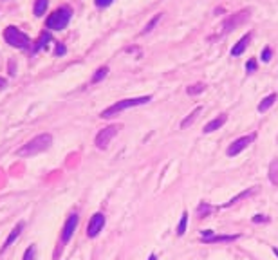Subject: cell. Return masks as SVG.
I'll return each mask as SVG.
<instances>
[{
	"instance_id": "15",
	"label": "cell",
	"mask_w": 278,
	"mask_h": 260,
	"mask_svg": "<svg viewBox=\"0 0 278 260\" xmlns=\"http://www.w3.org/2000/svg\"><path fill=\"white\" fill-rule=\"evenodd\" d=\"M277 102V94H269L265 96L264 100L260 102L259 105V112H265V110H269V107H273V103Z\"/></svg>"
},
{
	"instance_id": "16",
	"label": "cell",
	"mask_w": 278,
	"mask_h": 260,
	"mask_svg": "<svg viewBox=\"0 0 278 260\" xmlns=\"http://www.w3.org/2000/svg\"><path fill=\"white\" fill-rule=\"evenodd\" d=\"M201 110H202V107H197V108H193L191 112H190V116L186 118V120H183V123H181V127L183 128H188L191 123H193V120H195L197 116L201 114Z\"/></svg>"
},
{
	"instance_id": "21",
	"label": "cell",
	"mask_w": 278,
	"mask_h": 260,
	"mask_svg": "<svg viewBox=\"0 0 278 260\" xmlns=\"http://www.w3.org/2000/svg\"><path fill=\"white\" fill-rule=\"evenodd\" d=\"M22 260H35V246H29L27 249H25V253H24V259Z\"/></svg>"
},
{
	"instance_id": "13",
	"label": "cell",
	"mask_w": 278,
	"mask_h": 260,
	"mask_svg": "<svg viewBox=\"0 0 278 260\" xmlns=\"http://www.w3.org/2000/svg\"><path fill=\"white\" fill-rule=\"evenodd\" d=\"M226 120H227V116H226V114L217 116L215 120H211V121L208 123V125L204 127V130H202V132H204V134H209V132H215V130H219V128H221L222 125L226 123Z\"/></svg>"
},
{
	"instance_id": "24",
	"label": "cell",
	"mask_w": 278,
	"mask_h": 260,
	"mask_svg": "<svg viewBox=\"0 0 278 260\" xmlns=\"http://www.w3.org/2000/svg\"><path fill=\"white\" fill-rule=\"evenodd\" d=\"M246 70L247 72H255V70H257V62H255V60H249L246 64Z\"/></svg>"
},
{
	"instance_id": "22",
	"label": "cell",
	"mask_w": 278,
	"mask_h": 260,
	"mask_svg": "<svg viewBox=\"0 0 278 260\" xmlns=\"http://www.w3.org/2000/svg\"><path fill=\"white\" fill-rule=\"evenodd\" d=\"M159 18H161V15H157L156 18H152L150 22H148V26L145 27V31H143V33H150V31H152V27H154V26H156V24H157V20H159Z\"/></svg>"
},
{
	"instance_id": "18",
	"label": "cell",
	"mask_w": 278,
	"mask_h": 260,
	"mask_svg": "<svg viewBox=\"0 0 278 260\" xmlns=\"http://www.w3.org/2000/svg\"><path fill=\"white\" fill-rule=\"evenodd\" d=\"M186 226H188V213L184 211L183 217H181V221H179V226H177V235H184Z\"/></svg>"
},
{
	"instance_id": "8",
	"label": "cell",
	"mask_w": 278,
	"mask_h": 260,
	"mask_svg": "<svg viewBox=\"0 0 278 260\" xmlns=\"http://www.w3.org/2000/svg\"><path fill=\"white\" fill-rule=\"evenodd\" d=\"M103 226H105V215L103 213H94V215L90 217V221H88L87 235L92 239V237H96L103 229Z\"/></svg>"
},
{
	"instance_id": "6",
	"label": "cell",
	"mask_w": 278,
	"mask_h": 260,
	"mask_svg": "<svg viewBox=\"0 0 278 260\" xmlns=\"http://www.w3.org/2000/svg\"><path fill=\"white\" fill-rule=\"evenodd\" d=\"M4 38H6V42L9 45H13V47H18V49H22V47H27L29 45V38H27V35H24L22 31H18L17 27L9 26L6 29V33H4Z\"/></svg>"
},
{
	"instance_id": "7",
	"label": "cell",
	"mask_w": 278,
	"mask_h": 260,
	"mask_svg": "<svg viewBox=\"0 0 278 260\" xmlns=\"http://www.w3.org/2000/svg\"><path fill=\"white\" fill-rule=\"evenodd\" d=\"M255 134H249V136H244V138H239V139H235L231 145L227 146V156L229 157H233L237 154H240L244 148H247V145H251L253 141H255Z\"/></svg>"
},
{
	"instance_id": "17",
	"label": "cell",
	"mask_w": 278,
	"mask_h": 260,
	"mask_svg": "<svg viewBox=\"0 0 278 260\" xmlns=\"http://www.w3.org/2000/svg\"><path fill=\"white\" fill-rule=\"evenodd\" d=\"M45 11H47V0H36V2H35V15H36V17H42Z\"/></svg>"
},
{
	"instance_id": "27",
	"label": "cell",
	"mask_w": 278,
	"mask_h": 260,
	"mask_svg": "<svg viewBox=\"0 0 278 260\" xmlns=\"http://www.w3.org/2000/svg\"><path fill=\"white\" fill-rule=\"evenodd\" d=\"M269 219L267 217H264V215H255L253 217V222H267Z\"/></svg>"
},
{
	"instance_id": "28",
	"label": "cell",
	"mask_w": 278,
	"mask_h": 260,
	"mask_svg": "<svg viewBox=\"0 0 278 260\" xmlns=\"http://www.w3.org/2000/svg\"><path fill=\"white\" fill-rule=\"evenodd\" d=\"M63 51H65V49H63V45H58V54H63Z\"/></svg>"
},
{
	"instance_id": "30",
	"label": "cell",
	"mask_w": 278,
	"mask_h": 260,
	"mask_svg": "<svg viewBox=\"0 0 278 260\" xmlns=\"http://www.w3.org/2000/svg\"><path fill=\"white\" fill-rule=\"evenodd\" d=\"M148 260H157V257H156V255H150V259Z\"/></svg>"
},
{
	"instance_id": "25",
	"label": "cell",
	"mask_w": 278,
	"mask_h": 260,
	"mask_svg": "<svg viewBox=\"0 0 278 260\" xmlns=\"http://www.w3.org/2000/svg\"><path fill=\"white\" fill-rule=\"evenodd\" d=\"M49 35H45V33H44V35H42V40H40V42H36V49H42V47H44V45H45V42H49Z\"/></svg>"
},
{
	"instance_id": "5",
	"label": "cell",
	"mask_w": 278,
	"mask_h": 260,
	"mask_svg": "<svg viewBox=\"0 0 278 260\" xmlns=\"http://www.w3.org/2000/svg\"><path fill=\"white\" fill-rule=\"evenodd\" d=\"M118 132H120V125H110V127H105L103 130H100L98 132V136H96L94 139V145L100 148V150H105L108 145H110V141L118 136Z\"/></svg>"
},
{
	"instance_id": "4",
	"label": "cell",
	"mask_w": 278,
	"mask_h": 260,
	"mask_svg": "<svg viewBox=\"0 0 278 260\" xmlns=\"http://www.w3.org/2000/svg\"><path fill=\"white\" fill-rule=\"evenodd\" d=\"M70 17H72V9H70V7H67V6L58 7L56 11L47 18L45 26L49 27V29H52V31H62V29H65L67 24L70 22Z\"/></svg>"
},
{
	"instance_id": "1",
	"label": "cell",
	"mask_w": 278,
	"mask_h": 260,
	"mask_svg": "<svg viewBox=\"0 0 278 260\" xmlns=\"http://www.w3.org/2000/svg\"><path fill=\"white\" fill-rule=\"evenodd\" d=\"M51 145H52V136L51 134H38L36 138H33L24 146H20L17 150V156L18 157H33V156L45 152Z\"/></svg>"
},
{
	"instance_id": "29",
	"label": "cell",
	"mask_w": 278,
	"mask_h": 260,
	"mask_svg": "<svg viewBox=\"0 0 278 260\" xmlns=\"http://www.w3.org/2000/svg\"><path fill=\"white\" fill-rule=\"evenodd\" d=\"M4 85H6V82H4V80H2V78H0V89H2V87H4Z\"/></svg>"
},
{
	"instance_id": "12",
	"label": "cell",
	"mask_w": 278,
	"mask_h": 260,
	"mask_svg": "<svg viewBox=\"0 0 278 260\" xmlns=\"http://www.w3.org/2000/svg\"><path fill=\"white\" fill-rule=\"evenodd\" d=\"M249 42H251V33L244 35V36H242V38H240L239 42L233 45V49H231V54H233V56H240V54H242V52L247 49V44H249Z\"/></svg>"
},
{
	"instance_id": "2",
	"label": "cell",
	"mask_w": 278,
	"mask_h": 260,
	"mask_svg": "<svg viewBox=\"0 0 278 260\" xmlns=\"http://www.w3.org/2000/svg\"><path fill=\"white\" fill-rule=\"evenodd\" d=\"M249 17H251V9H249V7H247V9H242V11H237V13H233V15H229L221 26L217 27V31H215L211 36H208V40L213 42V40L221 38V36H224L227 33H231L233 29H237L240 24H244Z\"/></svg>"
},
{
	"instance_id": "10",
	"label": "cell",
	"mask_w": 278,
	"mask_h": 260,
	"mask_svg": "<svg viewBox=\"0 0 278 260\" xmlns=\"http://www.w3.org/2000/svg\"><path fill=\"white\" fill-rule=\"evenodd\" d=\"M24 226H25L24 222H18V224H17V226H15V228L11 229V233L7 235V239H6V241H4L2 247H0V255L6 253L7 247L13 246V242H15V241H17V239H18V237H20V233H22V229H24Z\"/></svg>"
},
{
	"instance_id": "20",
	"label": "cell",
	"mask_w": 278,
	"mask_h": 260,
	"mask_svg": "<svg viewBox=\"0 0 278 260\" xmlns=\"http://www.w3.org/2000/svg\"><path fill=\"white\" fill-rule=\"evenodd\" d=\"M107 74H108V69H107V67H101V69L96 70V74H94V78H92V82H94V83L101 82L103 78H107Z\"/></svg>"
},
{
	"instance_id": "19",
	"label": "cell",
	"mask_w": 278,
	"mask_h": 260,
	"mask_svg": "<svg viewBox=\"0 0 278 260\" xmlns=\"http://www.w3.org/2000/svg\"><path fill=\"white\" fill-rule=\"evenodd\" d=\"M206 89V85L204 83H197V85H190L188 87V94L193 96V94H201L202 90Z\"/></svg>"
},
{
	"instance_id": "11",
	"label": "cell",
	"mask_w": 278,
	"mask_h": 260,
	"mask_svg": "<svg viewBox=\"0 0 278 260\" xmlns=\"http://www.w3.org/2000/svg\"><path fill=\"white\" fill-rule=\"evenodd\" d=\"M239 237L237 235H222V237H217L213 235V231H209V229H204L202 231V241L204 242H231V241H237Z\"/></svg>"
},
{
	"instance_id": "9",
	"label": "cell",
	"mask_w": 278,
	"mask_h": 260,
	"mask_svg": "<svg viewBox=\"0 0 278 260\" xmlns=\"http://www.w3.org/2000/svg\"><path fill=\"white\" fill-rule=\"evenodd\" d=\"M76 226H78V213H70L65 221V226H63L62 231V244H67V242L72 239V233H74Z\"/></svg>"
},
{
	"instance_id": "3",
	"label": "cell",
	"mask_w": 278,
	"mask_h": 260,
	"mask_svg": "<svg viewBox=\"0 0 278 260\" xmlns=\"http://www.w3.org/2000/svg\"><path fill=\"white\" fill-rule=\"evenodd\" d=\"M152 98L150 96H141V98H130V100H121V102L114 103V105H110L108 108H105L103 112H101V118H110V116L114 114H120V112H123V110H126V108H132V107H139V105H145V103L150 102Z\"/></svg>"
},
{
	"instance_id": "23",
	"label": "cell",
	"mask_w": 278,
	"mask_h": 260,
	"mask_svg": "<svg viewBox=\"0 0 278 260\" xmlns=\"http://www.w3.org/2000/svg\"><path fill=\"white\" fill-rule=\"evenodd\" d=\"M271 56H273V51L269 49V47H265L264 51H262V60H264V62H269Z\"/></svg>"
},
{
	"instance_id": "31",
	"label": "cell",
	"mask_w": 278,
	"mask_h": 260,
	"mask_svg": "<svg viewBox=\"0 0 278 260\" xmlns=\"http://www.w3.org/2000/svg\"><path fill=\"white\" fill-rule=\"evenodd\" d=\"M275 255L278 257V247H275Z\"/></svg>"
},
{
	"instance_id": "26",
	"label": "cell",
	"mask_w": 278,
	"mask_h": 260,
	"mask_svg": "<svg viewBox=\"0 0 278 260\" xmlns=\"http://www.w3.org/2000/svg\"><path fill=\"white\" fill-rule=\"evenodd\" d=\"M112 2L114 0H96V4H98L100 7H107V6H110Z\"/></svg>"
},
{
	"instance_id": "14",
	"label": "cell",
	"mask_w": 278,
	"mask_h": 260,
	"mask_svg": "<svg viewBox=\"0 0 278 260\" xmlns=\"http://www.w3.org/2000/svg\"><path fill=\"white\" fill-rule=\"evenodd\" d=\"M269 181H271L275 186H278V159H273L271 165H269Z\"/></svg>"
}]
</instances>
